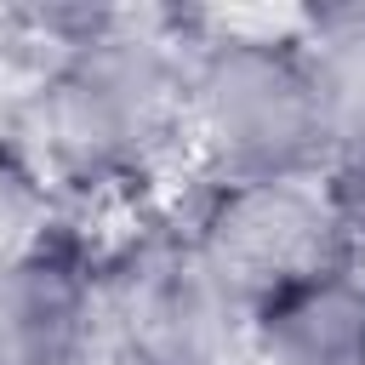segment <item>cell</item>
<instances>
[{"label":"cell","instance_id":"4","mask_svg":"<svg viewBox=\"0 0 365 365\" xmlns=\"http://www.w3.org/2000/svg\"><path fill=\"white\" fill-rule=\"evenodd\" d=\"M234 297L194 245L143 257L125 291V336L143 365H217Z\"/></svg>","mask_w":365,"mask_h":365},{"label":"cell","instance_id":"7","mask_svg":"<svg viewBox=\"0 0 365 365\" xmlns=\"http://www.w3.org/2000/svg\"><path fill=\"white\" fill-rule=\"evenodd\" d=\"M40 211H46L40 177L11 148H0V268H11L17 257H29L46 240L40 234Z\"/></svg>","mask_w":365,"mask_h":365},{"label":"cell","instance_id":"1","mask_svg":"<svg viewBox=\"0 0 365 365\" xmlns=\"http://www.w3.org/2000/svg\"><path fill=\"white\" fill-rule=\"evenodd\" d=\"M200 137L222 165V182L302 177L331 154V114L319 68L274 46H222L194 80Z\"/></svg>","mask_w":365,"mask_h":365},{"label":"cell","instance_id":"6","mask_svg":"<svg viewBox=\"0 0 365 365\" xmlns=\"http://www.w3.org/2000/svg\"><path fill=\"white\" fill-rule=\"evenodd\" d=\"M257 348L274 365H365V279L331 268L257 302Z\"/></svg>","mask_w":365,"mask_h":365},{"label":"cell","instance_id":"5","mask_svg":"<svg viewBox=\"0 0 365 365\" xmlns=\"http://www.w3.org/2000/svg\"><path fill=\"white\" fill-rule=\"evenodd\" d=\"M91 336V279L46 240L0 268V365H80Z\"/></svg>","mask_w":365,"mask_h":365},{"label":"cell","instance_id":"3","mask_svg":"<svg viewBox=\"0 0 365 365\" xmlns=\"http://www.w3.org/2000/svg\"><path fill=\"white\" fill-rule=\"evenodd\" d=\"M348 234L336 228L325 194L302 188V177H279V182H222L194 251L205 257V268L222 279L228 297H245L251 308L314 279L342 262Z\"/></svg>","mask_w":365,"mask_h":365},{"label":"cell","instance_id":"2","mask_svg":"<svg viewBox=\"0 0 365 365\" xmlns=\"http://www.w3.org/2000/svg\"><path fill=\"white\" fill-rule=\"evenodd\" d=\"M171 108V68L137 40H80L40 91L46 154L68 177H114L160 137Z\"/></svg>","mask_w":365,"mask_h":365}]
</instances>
